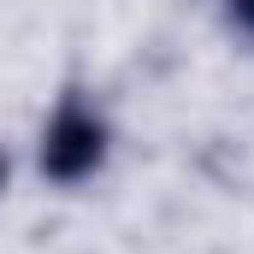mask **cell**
<instances>
[{"label":"cell","mask_w":254,"mask_h":254,"mask_svg":"<svg viewBox=\"0 0 254 254\" xmlns=\"http://www.w3.org/2000/svg\"><path fill=\"white\" fill-rule=\"evenodd\" d=\"M107 166V125L83 95H65L42 130V172L54 184H83Z\"/></svg>","instance_id":"6da1fadb"},{"label":"cell","mask_w":254,"mask_h":254,"mask_svg":"<svg viewBox=\"0 0 254 254\" xmlns=\"http://www.w3.org/2000/svg\"><path fill=\"white\" fill-rule=\"evenodd\" d=\"M0 190H6V154H0Z\"/></svg>","instance_id":"3957f363"},{"label":"cell","mask_w":254,"mask_h":254,"mask_svg":"<svg viewBox=\"0 0 254 254\" xmlns=\"http://www.w3.org/2000/svg\"><path fill=\"white\" fill-rule=\"evenodd\" d=\"M231 18H237V24L254 36V0H231Z\"/></svg>","instance_id":"7a4b0ae2"}]
</instances>
